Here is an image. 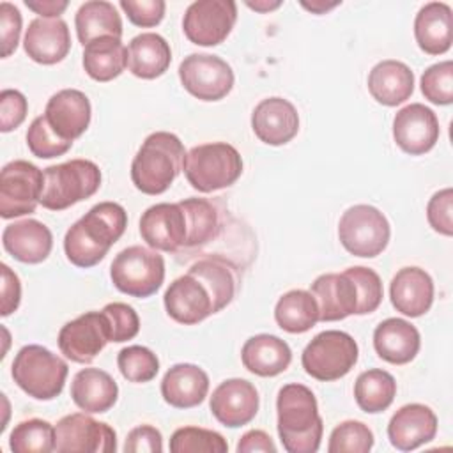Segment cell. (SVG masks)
<instances>
[{"instance_id": "49", "label": "cell", "mask_w": 453, "mask_h": 453, "mask_svg": "<svg viewBox=\"0 0 453 453\" xmlns=\"http://www.w3.org/2000/svg\"><path fill=\"white\" fill-rule=\"evenodd\" d=\"M120 9L136 27H156L165 16L166 4L163 0H120Z\"/></svg>"}, {"instance_id": "34", "label": "cell", "mask_w": 453, "mask_h": 453, "mask_svg": "<svg viewBox=\"0 0 453 453\" xmlns=\"http://www.w3.org/2000/svg\"><path fill=\"white\" fill-rule=\"evenodd\" d=\"M78 41L87 46L99 37H122V19L117 7L106 0H90L80 5L74 16Z\"/></svg>"}, {"instance_id": "55", "label": "cell", "mask_w": 453, "mask_h": 453, "mask_svg": "<svg viewBox=\"0 0 453 453\" xmlns=\"http://www.w3.org/2000/svg\"><path fill=\"white\" fill-rule=\"evenodd\" d=\"M342 2H324V0H313V2H301V5L308 11H311L313 14H324L329 9H334L336 5H340Z\"/></svg>"}, {"instance_id": "22", "label": "cell", "mask_w": 453, "mask_h": 453, "mask_svg": "<svg viewBox=\"0 0 453 453\" xmlns=\"http://www.w3.org/2000/svg\"><path fill=\"white\" fill-rule=\"evenodd\" d=\"M437 434V416L423 403H407L389 419L388 437L393 448L412 451L430 442Z\"/></svg>"}, {"instance_id": "31", "label": "cell", "mask_w": 453, "mask_h": 453, "mask_svg": "<svg viewBox=\"0 0 453 453\" xmlns=\"http://www.w3.org/2000/svg\"><path fill=\"white\" fill-rule=\"evenodd\" d=\"M119 396V386L113 377L99 368L80 370L71 382V398L85 412H106Z\"/></svg>"}, {"instance_id": "2", "label": "cell", "mask_w": 453, "mask_h": 453, "mask_svg": "<svg viewBox=\"0 0 453 453\" xmlns=\"http://www.w3.org/2000/svg\"><path fill=\"white\" fill-rule=\"evenodd\" d=\"M278 435L288 453H315L320 446L324 423L317 398L304 384H285L276 398Z\"/></svg>"}, {"instance_id": "26", "label": "cell", "mask_w": 453, "mask_h": 453, "mask_svg": "<svg viewBox=\"0 0 453 453\" xmlns=\"http://www.w3.org/2000/svg\"><path fill=\"white\" fill-rule=\"evenodd\" d=\"M209 391V375L193 363H177L170 366L161 380L163 400L175 409H191L200 405Z\"/></svg>"}, {"instance_id": "18", "label": "cell", "mask_w": 453, "mask_h": 453, "mask_svg": "<svg viewBox=\"0 0 453 453\" xmlns=\"http://www.w3.org/2000/svg\"><path fill=\"white\" fill-rule=\"evenodd\" d=\"M260 398L257 388L246 379L223 380L211 396L209 407L212 416L228 428L248 425L258 412Z\"/></svg>"}, {"instance_id": "46", "label": "cell", "mask_w": 453, "mask_h": 453, "mask_svg": "<svg viewBox=\"0 0 453 453\" xmlns=\"http://www.w3.org/2000/svg\"><path fill=\"white\" fill-rule=\"evenodd\" d=\"M104 315L110 322L111 331V342L120 343L134 338L140 331V319L133 306L126 303H108L103 308Z\"/></svg>"}, {"instance_id": "41", "label": "cell", "mask_w": 453, "mask_h": 453, "mask_svg": "<svg viewBox=\"0 0 453 453\" xmlns=\"http://www.w3.org/2000/svg\"><path fill=\"white\" fill-rule=\"evenodd\" d=\"M117 366L122 377L129 382H149L159 372L157 356L143 345H129L117 356Z\"/></svg>"}, {"instance_id": "37", "label": "cell", "mask_w": 453, "mask_h": 453, "mask_svg": "<svg viewBox=\"0 0 453 453\" xmlns=\"http://www.w3.org/2000/svg\"><path fill=\"white\" fill-rule=\"evenodd\" d=\"M188 271L202 278L205 285L211 288L216 303V311H221L225 306L232 303L237 288V280L234 267L225 258L207 257L191 264Z\"/></svg>"}, {"instance_id": "47", "label": "cell", "mask_w": 453, "mask_h": 453, "mask_svg": "<svg viewBox=\"0 0 453 453\" xmlns=\"http://www.w3.org/2000/svg\"><path fill=\"white\" fill-rule=\"evenodd\" d=\"M426 219L428 225L442 234L453 235V191L451 188H444L432 195L426 205Z\"/></svg>"}, {"instance_id": "51", "label": "cell", "mask_w": 453, "mask_h": 453, "mask_svg": "<svg viewBox=\"0 0 453 453\" xmlns=\"http://www.w3.org/2000/svg\"><path fill=\"white\" fill-rule=\"evenodd\" d=\"M126 453H159L163 451V437L156 426L140 425L134 426L124 442Z\"/></svg>"}, {"instance_id": "35", "label": "cell", "mask_w": 453, "mask_h": 453, "mask_svg": "<svg viewBox=\"0 0 453 453\" xmlns=\"http://www.w3.org/2000/svg\"><path fill=\"white\" fill-rule=\"evenodd\" d=\"M276 324L292 334L306 333L319 322V304L308 290H288L274 306Z\"/></svg>"}, {"instance_id": "13", "label": "cell", "mask_w": 453, "mask_h": 453, "mask_svg": "<svg viewBox=\"0 0 453 453\" xmlns=\"http://www.w3.org/2000/svg\"><path fill=\"white\" fill-rule=\"evenodd\" d=\"M115 449V430L85 412L67 414L55 426V451L58 453H111Z\"/></svg>"}, {"instance_id": "29", "label": "cell", "mask_w": 453, "mask_h": 453, "mask_svg": "<svg viewBox=\"0 0 453 453\" xmlns=\"http://www.w3.org/2000/svg\"><path fill=\"white\" fill-rule=\"evenodd\" d=\"M368 90L384 106L402 104L414 92V73L400 60H382L368 74Z\"/></svg>"}, {"instance_id": "53", "label": "cell", "mask_w": 453, "mask_h": 453, "mask_svg": "<svg viewBox=\"0 0 453 453\" xmlns=\"http://www.w3.org/2000/svg\"><path fill=\"white\" fill-rule=\"evenodd\" d=\"M237 453H253V451H276V444L273 442L271 435L264 430H250L246 432L237 442Z\"/></svg>"}, {"instance_id": "25", "label": "cell", "mask_w": 453, "mask_h": 453, "mask_svg": "<svg viewBox=\"0 0 453 453\" xmlns=\"http://www.w3.org/2000/svg\"><path fill=\"white\" fill-rule=\"evenodd\" d=\"M4 250L23 264H41L53 248L51 230L37 219H21L2 232Z\"/></svg>"}, {"instance_id": "10", "label": "cell", "mask_w": 453, "mask_h": 453, "mask_svg": "<svg viewBox=\"0 0 453 453\" xmlns=\"http://www.w3.org/2000/svg\"><path fill=\"white\" fill-rule=\"evenodd\" d=\"M44 172L34 163L14 159L0 172V216L4 219L32 214L41 203Z\"/></svg>"}, {"instance_id": "44", "label": "cell", "mask_w": 453, "mask_h": 453, "mask_svg": "<svg viewBox=\"0 0 453 453\" xmlns=\"http://www.w3.org/2000/svg\"><path fill=\"white\" fill-rule=\"evenodd\" d=\"M27 145L34 156H37L41 159H50V157L65 154L73 143L58 138L48 126L44 115H39L28 126Z\"/></svg>"}, {"instance_id": "17", "label": "cell", "mask_w": 453, "mask_h": 453, "mask_svg": "<svg viewBox=\"0 0 453 453\" xmlns=\"http://www.w3.org/2000/svg\"><path fill=\"white\" fill-rule=\"evenodd\" d=\"M441 134L439 119L432 108L411 103L396 111L393 119V138L396 145L411 154L421 156L434 149Z\"/></svg>"}, {"instance_id": "30", "label": "cell", "mask_w": 453, "mask_h": 453, "mask_svg": "<svg viewBox=\"0 0 453 453\" xmlns=\"http://www.w3.org/2000/svg\"><path fill=\"white\" fill-rule=\"evenodd\" d=\"M241 359L248 372L258 377H274L288 368L292 350L285 340L262 333L246 340Z\"/></svg>"}, {"instance_id": "45", "label": "cell", "mask_w": 453, "mask_h": 453, "mask_svg": "<svg viewBox=\"0 0 453 453\" xmlns=\"http://www.w3.org/2000/svg\"><path fill=\"white\" fill-rule=\"evenodd\" d=\"M345 273L352 278L357 288V297H359L357 315H366L375 311L380 306L382 296H384L380 276L373 269L363 267V265L349 267L345 269Z\"/></svg>"}, {"instance_id": "11", "label": "cell", "mask_w": 453, "mask_h": 453, "mask_svg": "<svg viewBox=\"0 0 453 453\" xmlns=\"http://www.w3.org/2000/svg\"><path fill=\"white\" fill-rule=\"evenodd\" d=\"M182 87L200 101H219L234 87V71L221 57L191 53L179 65Z\"/></svg>"}, {"instance_id": "33", "label": "cell", "mask_w": 453, "mask_h": 453, "mask_svg": "<svg viewBox=\"0 0 453 453\" xmlns=\"http://www.w3.org/2000/svg\"><path fill=\"white\" fill-rule=\"evenodd\" d=\"M127 67V48L117 37H99L83 46V69L96 81H111Z\"/></svg>"}, {"instance_id": "43", "label": "cell", "mask_w": 453, "mask_h": 453, "mask_svg": "<svg viewBox=\"0 0 453 453\" xmlns=\"http://www.w3.org/2000/svg\"><path fill=\"white\" fill-rule=\"evenodd\" d=\"M421 92L434 104L453 103V62L444 60L425 69L421 74Z\"/></svg>"}, {"instance_id": "16", "label": "cell", "mask_w": 453, "mask_h": 453, "mask_svg": "<svg viewBox=\"0 0 453 453\" xmlns=\"http://www.w3.org/2000/svg\"><path fill=\"white\" fill-rule=\"evenodd\" d=\"M140 235L152 248L159 251H179L186 244L188 225L182 205L161 202L150 205L140 218Z\"/></svg>"}, {"instance_id": "32", "label": "cell", "mask_w": 453, "mask_h": 453, "mask_svg": "<svg viewBox=\"0 0 453 453\" xmlns=\"http://www.w3.org/2000/svg\"><path fill=\"white\" fill-rule=\"evenodd\" d=\"M172 50L166 39L156 32L138 34L127 46V69L142 80H154L170 67Z\"/></svg>"}, {"instance_id": "23", "label": "cell", "mask_w": 453, "mask_h": 453, "mask_svg": "<svg viewBox=\"0 0 453 453\" xmlns=\"http://www.w3.org/2000/svg\"><path fill=\"white\" fill-rule=\"evenodd\" d=\"M25 53L37 64L51 65L64 60L71 50L69 27L62 18H35L23 39Z\"/></svg>"}, {"instance_id": "39", "label": "cell", "mask_w": 453, "mask_h": 453, "mask_svg": "<svg viewBox=\"0 0 453 453\" xmlns=\"http://www.w3.org/2000/svg\"><path fill=\"white\" fill-rule=\"evenodd\" d=\"M14 453H50L55 451V426L44 419H25L18 423L9 437Z\"/></svg>"}, {"instance_id": "7", "label": "cell", "mask_w": 453, "mask_h": 453, "mask_svg": "<svg viewBox=\"0 0 453 453\" xmlns=\"http://www.w3.org/2000/svg\"><path fill=\"white\" fill-rule=\"evenodd\" d=\"M357 356L359 347L349 333L327 329L304 347L301 363L310 377L331 382L345 377L357 363Z\"/></svg>"}, {"instance_id": "3", "label": "cell", "mask_w": 453, "mask_h": 453, "mask_svg": "<svg viewBox=\"0 0 453 453\" xmlns=\"http://www.w3.org/2000/svg\"><path fill=\"white\" fill-rule=\"evenodd\" d=\"M186 150L177 134L150 133L131 163V180L145 195L165 193L184 170Z\"/></svg>"}, {"instance_id": "56", "label": "cell", "mask_w": 453, "mask_h": 453, "mask_svg": "<svg viewBox=\"0 0 453 453\" xmlns=\"http://www.w3.org/2000/svg\"><path fill=\"white\" fill-rule=\"evenodd\" d=\"M246 5L257 12H269V11L278 9L281 5V2L280 0H255V2L248 0Z\"/></svg>"}, {"instance_id": "12", "label": "cell", "mask_w": 453, "mask_h": 453, "mask_svg": "<svg viewBox=\"0 0 453 453\" xmlns=\"http://www.w3.org/2000/svg\"><path fill=\"white\" fill-rule=\"evenodd\" d=\"M237 21V4L232 0H196L182 18L184 35L198 46H218Z\"/></svg>"}, {"instance_id": "8", "label": "cell", "mask_w": 453, "mask_h": 453, "mask_svg": "<svg viewBox=\"0 0 453 453\" xmlns=\"http://www.w3.org/2000/svg\"><path fill=\"white\" fill-rule=\"evenodd\" d=\"M110 278L117 290L131 297H149L165 281V258L150 248L134 244L122 250L110 265Z\"/></svg>"}, {"instance_id": "6", "label": "cell", "mask_w": 453, "mask_h": 453, "mask_svg": "<svg viewBox=\"0 0 453 453\" xmlns=\"http://www.w3.org/2000/svg\"><path fill=\"white\" fill-rule=\"evenodd\" d=\"M101 186V170L90 159H71L44 168V189L41 205L50 211H64L90 198Z\"/></svg>"}, {"instance_id": "4", "label": "cell", "mask_w": 453, "mask_h": 453, "mask_svg": "<svg viewBox=\"0 0 453 453\" xmlns=\"http://www.w3.org/2000/svg\"><path fill=\"white\" fill-rule=\"evenodd\" d=\"M242 173L239 150L226 142L195 145L186 152L184 175L191 188L211 193L232 186Z\"/></svg>"}, {"instance_id": "42", "label": "cell", "mask_w": 453, "mask_h": 453, "mask_svg": "<svg viewBox=\"0 0 453 453\" xmlns=\"http://www.w3.org/2000/svg\"><path fill=\"white\" fill-rule=\"evenodd\" d=\"M373 448L372 430L356 419L336 425L329 435V453H368Z\"/></svg>"}, {"instance_id": "38", "label": "cell", "mask_w": 453, "mask_h": 453, "mask_svg": "<svg viewBox=\"0 0 453 453\" xmlns=\"http://www.w3.org/2000/svg\"><path fill=\"white\" fill-rule=\"evenodd\" d=\"M186 212L188 237L184 250L203 246L212 241L219 230L216 207L205 198H184L179 202Z\"/></svg>"}, {"instance_id": "20", "label": "cell", "mask_w": 453, "mask_h": 453, "mask_svg": "<svg viewBox=\"0 0 453 453\" xmlns=\"http://www.w3.org/2000/svg\"><path fill=\"white\" fill-rule=\"evenodd\" d=\"M251 129L267 145H285L299 131V113L285 97H265L251 113Z\"/></svg>"}, {"instance_id": "52", "label": "cell", "mask_w": 453, "mask_h": 453, "mask_svg": "<svg viewBox=\"0 0 453 453\" xmlns=\"http://www.w3.org/2000/svg\"><path fill=\"white\" fill-rule=\"evenodd\" d=\"M2 271V317L11 315L12 311L18 310L19 301H21V283L18 274L7 265L2 264L0 265Z\"/></svg>"}, {"instance_id": "15", "label": "cell", "mask_w": 453, "mask_h": 453, "mask_svg": "<svg viewBox=\"0 0 453 453\" xmlns=\"http://www.w3.org/2000/svg\"><path fill=\"white\" fill-rule=\"evenodd\" d=\"M163 303L168 317L184 326L198 324L218 313L211 288L191 271L170 283Z\"/></svg>"}, {"instance_id": "19", "label": "cell", "mask_w": 453, "mask_h": 453, "mask_svg": "<svg viewBox=\"0 0 453 453\" xmlns=\"http://www.w3.org/2000/svg\"><path fill=\"white\" fill-rule=\"evenodd\" d=\"M90 115V101L78 88L58 90L48 99L44 108V119L51 131L71 143L87 131Z\"/></svg>"}, {"instance_id": "21", "label": "cell", "mask_w": 453, "mask_h": 453, "mask_svg": "<svg viewBox=\"0 0 453 453\" xmlns=\"http://www.w3.org/2000/svg\"><path fill=\"white\" fill-rule=\"evenodd\" d=\"M310 292L319 304V320L322 322H334L354 313L357 315V288L345 271L320 274L311 283Z\"/></svg>"}, {"instance_id": "54", "label": "cell", "mask_w": 453, "mask_h": 453, "mask_svg": "<svg viewBox=\"0 0 453 453\" xmlns=\"http://www.w3.org/2000/svg\"><path fill=\"white\" fill-rule=\"evenodd\" d=\"M25 5L41 18H58L69 5L67 0H25Z\"/></svg>"}, {"instance_id": "5", "label": "cell", "mask_w": 453, "mask_h": 453, "mask_svg": "<svg viewBox=\"0 0 453 453\" xmlns=\"http://www.w3.org/2000/svg\"><path fill=\"white\" fill-rule=\"evenodd\" d=\"M67 363L42 345H25L18 350L11 373L14 382L35 400L57 398L65 384Z\"/></svg>"}, {"instance_id": "36", "label": "cell", "mask_w": 453, "mask_h": 453, "mask_svg": "<svg viewBox=\"0 0 453 453\" xmlns=\"http://www.w3.org/2000/svg\"><path fill=\"white\" fill-rule=\"evenodd\" d=\"M396 396L395 377L380 368H370L357 375L354 382V398L361 411L377 414L386 411Z\"/></svg>"}, {"instance_id": "1", "label": "cell", "mask_w": 453, "mask_h": 453, "mask_svg": "<svg viewBox=\"0 0 453 453\" xmlns=\"http://www.w3.org/2000/svg\"><path fill=\"white\" fill-rule=\"evenodd\" d=\"M126 226L127 212L120 203H96L65 232L64 251L67 260L81 269L94 267L122 237Z\"/></svg>"}, {"instance_id": "50", "label": "cell", "mask_w": 453, "mask_h": 453, "mask_svg": "<svg viewBox=\"0 0 453 453\" xmlns=\"http://www.w3.org/2000/svg\"><path fill=\"white\" fill-rule=\"evenodd\" d=\"M21 12L11 2L0 4V32H2V57H9L14 53L19 34H21Z\"/></svg>"}, {"instance_id": "24", "label": "cell", "mask_w": 453, "mask_h": 453, "mask_svg": "<svg viewBox=\"0 0 453 453\" xmlns=\"http://www.w3.org/2000/svg\"><path fill=\"white\" fill-rule=\"evenodd\" d=\"M391 304L405 317L425 315L434 303V280L421 267H402L389 285Z\"/></svg>"}, {"instance_id": "14", "label": "cell", "mask_w": 453, "mask_h": 453, "mask_svg": "<svg viewBox=\"0 0 453 453\" xmlns=\"http://www.w3.org/2000/svg\"><path fill=\"white\" fill-rule=\"evenodd\" d=\"M58 349L60 352L80 365L92 363L96 356L111 342L110 322L104 311H87L74 320H69L62 326L58 333Z\"/></svg>"}, {"instance_id": "48", "label": "cell", "mask_w": 453, "mask_h": 453, "mask_svg": "<svg viewBox=\"0 0 453 453\" xmlns=\"http://www.w3.org/2000/svg\"><path fill=\"white\" fill-rule=\"evenodd\" d=\"M27 97L16 88H4L0 92V131L9 133L19 127L27 117Z\"/></svg>"}, {"instance_id": "28", "label": "cell", "mask_w": 453, "mask_h": 453, "mask_svg": "<svg viewBox=\"0 0 453 453\" xmlns=\"http://www.w3.org/2000/svg\"><path fill=\"white\" fill-rule=\"evenodd\" d=\"M453 11L444 2L425 4L414 19V37L421 51L442 55L451 48Z\"/></svg>"}, {"instance_id": "27", "label": "cell", "mask_w": 453, "mask_h": 453, "mask_svg": "<svg viewBox=\"0 0 453 453\" xmlns=\"http://www.w3.org/2000/svg\"><path fill=\"white\" fill-rule=\"evenodd\" d=\"M373 347L380 359L391 365H407L419 352L421 336L409 320L391 317L375 327Z\"/></svg>"}, {"instance_id": "40", "label": "cell", "mask_w": 453, "mask_h": 453, "mask_svg": "<svg viewBox=\"0 0 453 453\" xmlns=\"http://www.w3.org/2000/svg\"><path fill=\"white\" fill-rule=\"evenodd\" d=\"M172 453H225L228 451L226 439L209 428L200 426H182L177 428L170 437Z\"/></svg>"}, {"instance_id": "9", "label": "cell", "mask_w": 453, "mask_h": 453, "mask_svg": "<svg viewBox=\"0 0 453 453\" xmlns=\"http://www.w3.org/2000/svg\"><path fill=\"white\" fill-rule=\"evenodd\" d=\"M391 237V226L384 212L368 203L349 207L338 221V239L354 257L373 258L380 255Z\"/></svg>"}]
</instances>
